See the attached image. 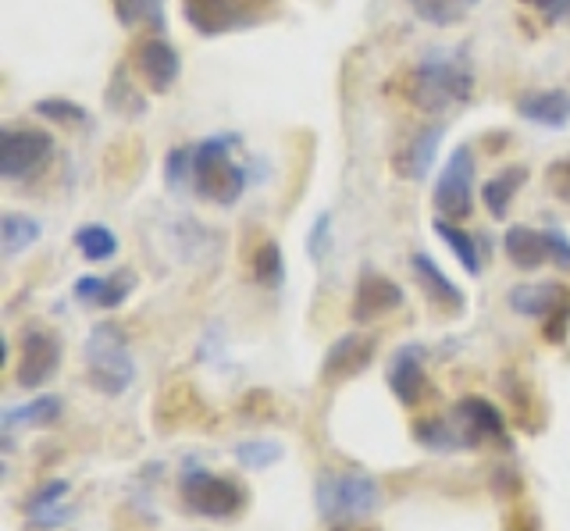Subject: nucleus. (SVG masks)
Returning <instances> with one entry per match:
<instances>
[{
    "mask_svg": "<svg viewBox=\"0 0 570 531\" xmlns=\"http://www.w3.org/2000/svg\"><path fill=\"white\" fill-rule=\"evenodd\" d=\"M403 97L421 115L463 108L474 97V65L468 50H428L403 79Z\"/></svg>",
    "mask_w": 570,
    "mask_h": 531,
    "instance_id": "f257e3e1",
    "label": "nucleus"
},
{
    "mask_svg": "<svg viewBox=\"0 0 570 531\" xmlns=\"http://www.w3.org/2000/svg\"><path fill=\"white\" fill-rule=\"evenodd\" d=\"M239 147V136H207L200 144H193V193L207 204L232 207L239 204L246 193V168L232 157Z\"/></svg>",
    "mask_w": 570,
    "mask_h": 531,
    "instance_id": "f03ea898",
    "label": "nucleus"
},
{
    "mask_svg": "<svg viewBox=\"0 0 570 531\" xmlns=\"http://www.w3.org/2000/svg\"><path fill=\"white\" fill-rule=\"evenodd\" d=\"M86 382L100 396H121L136 382V357L129 346V332L115 322H100L89 328L82 343Z\"/></svg>",
    "mask_w": 570,
    "mask_h": 531,
    "instance_id": "7ed1b4c3",
    "label": "nucleus"
},
{
    "mask_svg": "<svg viewBox=\"0 0 570 531\" xmlns=\"http://www.w3.org/2000/svg\"><path fill=\"white\" fill-rule=\"evenodd\" d=\"M314 500L321 518L328 521H356L379 513L385 495L371 474L361 471H321L314 485Z\"/></svg>",
    "mask_w": 570,
    "mask_h": 531,
    "instance_id": "20e7f679",
    "label": "nucleus"
},
{
    "mask_svg": "<svg viewBox=\"0 0 570 531\" xmlns=\"http://www.w3.org/2000/svg\"><path fill=\"white\" fill-rule=\"evenodd\" d=\"M183 503L189 513H200L207 521H228V518H236V513H243L246 489L239 478L189 468L183 474Z\"/></svg>",
    "mask_w": 570,
    "mask_h": 531,
    "instance_id": "39448f33",
    "label": "nucleus"
},
{
    "mask_svg": "<svg viewBox=\"0 0 570 531\" xmlns=\"http://www.w3.org/2000/svg\"><path fill=\"white\" fill-rule=\"evenodd\" d=\"M474 186H478V157L468 144H460L450 157H445V165L435 179V189H432L435 215L450 218V222L471 218Z\"/></svg>",
    "mask_w": 570,
    "mask_h": 531,
    "instance_id": "423d86ee",
    "label": "nucleus"
},
{
    "mask_svg": "<svg viewBox=\"0 0 570 531\" xmlns=\"http://www.w3.org/2000/svg\"><path fill=\"white\" fill-rule=\"evenodd\" d=\"M507 304L513 314L542 322L552 343L563 340V332L570 325V293L560 282H521V286H513L507 293Z\"/></svg>",
    "mask_w": 570,
    "mask_h": 531,
    "instance_id": "0eeeda50",
    "label": "nucleus"
},
{
    "mask_svg": "<svg viewBox=\"0 0 570 531\" xmlns=\"http://www.w3.org/2000/svg\"><path fill=\"white\" fill-rule=\"evenodd\" d=\"M53 154V136L40 126H4L0 132V179L22 183L40 171Z\"/></svg>",
    "mask_w": 570,
    "mask_h": 531,
    "instance_id": "6e6552de",
    "label": "nucleus"
},
{
    "mask_svg": "<svg viewBox=\"0 0 570 531\" xmlns=\"http://www.w3.org/2000/svg\"><path fill=\"white\" fill-rule=\"evenodd\" d=\"M65 357V346L53 332L47 328H29L18 343V364H14V382L22 389H43L53 375H58Z\"/></svg>",
    "mask_w": 570,
    "mask_h": 531,
    "instance_id": "1a4fd4ad",
    "label": "nucleus"
},
{
    "mask_svg": "<svg viewBox=\"0 0 570 531\" xmlns=\"http://www.w3.org/2000/svg\"><path fill=\"white\" fill-rule=\"evenodd\" d=\"M132 72L150 94H168L183 76V58L178 47L168 43L165 37H142L132 47Z\"/></svg>",
    "mask_w": 570,
    "mask_h": 531,
    "instance_id": "9d476101",
    "label": "nucleus"
},
{
    "mask_svg": "<svg viewBox=\"0 0 570 531\" xmlns=\"http://www.w3.org/2000/svg\"><path fill=\"white\" fill-rule=\"evenodd\" d=\"M183 19L193 32L214 40L254 26V11L243 0H183Z\"/></svg>",
    "mask_w": 570,
    "mask_h": 531,
    "instance_id": "9b49d317",
    "label": "nucleus"
},
{
    "mask_svg": "<svg viewBox=\"0 0 570 531\" xmlns=\"http://www.w3.org/2000/svg\"><path fill=\"white\" fill-rule=\"evenodd\" d=\"M453 429L460 435V446L463 450H474L481 442H503L507 439V421L499 414V406L489 403L485 396H463L456 406H453Z\"/></svg>",
    "mask_w": 570,
    "mask_h": 531,
    "instance_id": "f8f14e48",
    "label": "nucleus"
},
{
    "mask_svg": "<svg viewBox=\"0 0 570 531\" xmlns=\"http://www.w3.org/2000/svg\"><path fill=\"white\" fill-rule=\"evenodd\" d=\"M374 353H379V340H374V335H364V332L343 335V340H335L328 346L325 361H321V382L338 385V382L356 378L374 361Z\"/></svg>",
    "mask_w": 570,
    "mask_h": 531,
    "instance_id": "ddd939ff",
    "label": "nucleus"
},
{
    "mask_svg": "<svg viewBox=\"0 0 570 531\" xmlns=\"http://www.w3.org/2000/svg\"><path fill=\"white\" fill-rule=\"evenodd\" d=\"M403 307V289L392 282L389 275L364 268L361 278H356V293L350 304V317L356 325L364 322H379V317H389L392 311Z\"/></svg>",
    "mask_w": 570,
    "mask_h": 531,
    "instance_id": "4468645a",
    "label": "nucleus"
},
{
    "mask_svg": "<svg viewBox=\"0 0 570 531\" xmlns=\"http://www.w3.org/2000/svg\"><path fill=\"white\" fill-rule=\"evenodd\" d=\"M442 139H445L442 121L421 126L396 154H392V171H396L400 179H406V183H424L428 171H432V165H435L439 150H442Z\"/></svg>",
    "mask_w": 570,
    "mask_h": 531,
    "instance_id": "2eb2a0df",
    "label": "nucleus"
},
{
    "mask_svg": "<svg viewBox=\"0 0 570 531\" xmlns=\"http://www.w3.org/2000/svg\"><path fill=\"white\" fill-rule=\"evenodd\" d=\"M385 382L392 389L403 406H417L424 400V389H428V375H424V346L421 343H406L389 357V371H385Z\"/></svg>",
    "mask_w": 570,
    "mask_h": 531,
    "instance_id": "dca6fc26",
    "label": "nucleus"
},
{
    "mask_svg": "<svg viewBox=\"0 0 570 531\" xmlns=\"http://www.w3.org/2000/svg\"><path fill=\"white\" fill-rule=\"evenodd\" d=\"M513 111L521 115L528 126L560 132V129L570 126V90H563V86H549V90H524V94H517Z\"/></svg>",
    "mask_w": 570,
    "mask_h": 531,
    "instance_id": "f3484780",
    "label": "nucleus"
},
{
    "mask_svg": "<svg viewBox=\"0 0 570 531\" xmlns=\"http://www.w3.org/2000/svg\"><path fill=\"white\" fill-rule=\"evenodd\" d=\"M132 289H136V272L118 268L115 275H82L76 282V299L86 307L118 311L132 296Z\"/></svg>",
    "mask_w": 570,
    "mask_h": 531,
    "instance_id": "a211bd4d",
    "label": "nucleus"
},
{
    "mask_svg": "<svg viewBox=\"0 0 570 531\" xmlns=\"http://www.w3.org/2000/svg\"><path fill=\"white\" fill-rule=\"evenodd\" d=\"M410 272H414V278L421 282V289H424L428 299H432V304H439L445 311H463V304H468L463 289L439 268L432 254L417 250L414 257H410Z\"/></svg>",
    "mask_w": 570,
    "mask_h": 531,
    "instance_id": "6ab92c4d",
    "label": "nucleus"
},
{
    "mask_svg": "<svg viewBox=\"0 0 570 531\" xmlns=\"http://www.w3.org/2000/svg\"><path fill=\"white\" fill-rule=\"evenodd\" d=\"M503 250L513 268L539 272L542 264H549V236H546V228L539 233V228H531V225H510L503 233Z\"/></svg>",
    "mask_w": 570,
    "mask_h": 531,
    "instance_id": "aec40b11",
    "label": "nucleus"
},
{
    "mask_svg": "<svg viewBox=\"0 0 570 531\" xmlns=\"http://www.w3.org/2000/svg\"><path fill=\"white\" fill-rule=\"evenodd\" d=\"M68 495V482H47L40 492H32L29 495V503H26V528H36V531H43V528H61L71 521V507H65L61 500Z\"/></svg>",
    "mask_w": 570,
    "mask_h": 531,
    "instance_id": "412c9836",
    "label": "nucleus"
},
{
    "mask_svg": "<svg viewBox=\"0 0 570 531\" xmlns=\"http://www.w3.org/2000/svg\"><path fill=\"white\" fill-rule=\"evenodd\" d=\"M528 179H531V171L524 165L503 168V171H495L492 179H485V186H481V200H485V210L495 222H503L510 215L517 193L528 186Z\"/></svg>",
    "mask_w": 570,
    "mask_h": 531,
    "instance_id": "4be33fe9",
    "label": "nucleus"
},
{
    "mask_svg": "<svg viewBox=\"0 0 570 531\" xmlns=\"http://www.w3.org/2000/svg\"><path fill=\"white\" fill-rule=\"evenodd\" d=\"M43 239V222L26 215V210H4L0 215V254L14 260L18 254H26L29 246Z\"/></svg>",
    "mask_w": 570,
    "mask_h": 531,
    "instance_id": "5701e85b",
    "label": "nucleus"
},
{
    "mask_svg": "<svg viewBox=\"0 0 570 531\" xmlns=\"http://www.w3.org/2000/svg\"><path fill=\"white\" fill-rule=\"evenodd\" d=\"M432 228H435V236H439L445 246H450V254L460 260V268L478 278L481 268H485V257H481V246H478V239L468 233V228H460L456 222L442 218V215L432 218Z\"/></svg>",
    "mask_w": 570,
    "mask_h": 531,
    "instance_id": "b1692460",
    "label": "nucleus"
},
{
    "mask_svg": "<svg viewBox=\"0 0 570 531\" xmlns=\"http://www.w3.org/2000/svg\"><path fill=\"white\" fill-rule=\"evenodd\" d=\"M414 19L424 26H435V29H450L460 26L468 14L481 4V0H406Z\"/></svg>",
    "mask_w": 570,
    "mask_h": 531,
    "instance_id": "393cba45",
    "label": "nucleus"
},
{
    "mask_svg": "<svg viewBox=\"0 0 570 531\" xmlns=\"http://www.w3.org/2000/svg\"><path fill=\"white\" fill-rule=\"evenodd\" d=\"M71 243H76V250L89 264H104V260H115L118 257V236L104 222H86V225H79L76 233H71Z\"/></svg>",
    "mask_w": 570,
    "mask_h": 531,
    "instance_id": "a878e982",
    "label": "nucleus"
},
{
    "mask_svg": "<svg viewBox=\"0 0 570 531\" xmlns=\"http://www.w3.org/2000/svg\"><path fill=\"white\" fill-rule=\"evenodd\" d=\"M104 104H107V111H115L121 118H142V115H147V97H142L129 82V72H125V68H115V72H111Z\"/></svg>",
    "mask_w": 570,
    "mask_h": 531,
    "instance_id": "bb28decb",
    "label": "nucleus"
},
{
    "mask_svg": "<svg viewBox=\"0 0 570 531\" xmlns=\"http://www.w3.org/2000/svg\"><path fill=\"white\" fill-rule=\"evenodd\" d=\"M65 403L61 396H40V400H29L26 406H8L4 411V429H18V424H29V429H47L61 417Z\"/></svg>",
    "mask_w": 570,
    "mask_h": 531,
    "instance_id": "cd10ccee",
    "label": "nucleus"
},
{
    "mask_svg": "<svg viewBox=\"0 0 570 531\" xmlns=\"http://www.w3.org/2000/svg\"><path fill=\"white\" fill-rule=\"evenodd\" d=\"M249 275H254V282L264 289H278L285 282V257L275 239H264L254 250V257H249Z\"/></svg>",
    "mask_w": 570,
    "mask_h": 531,
    "instance_id": "c85d7f7f",
    "label": "nucleus"
},
{
    "mask_svg": "<svg viewBox=\"0 0 570 531\" xmlns=\"http://www.w3.org/2000/svg\"><path fill=\"white\" fill-rule=\"evenodd\" d=\"M125 29H165V0H111Z\"/></svg>",
    "mask_w": 570,
    "mask_h": 531,
    "instance_id": "c756f323",
    "label": "nucleus"
},
{
    "mask_svg": "<svg viewBox=\"0 0 570 531\" xmlns=\"http://www.w3.org/2000/svg\"><path fill=\"white\" fill-rule=\"evenodd\" d=\"M32 111L47 121H58V126H65V129H89L94 126V118H89V111L82 108V104L68 100V97H43V100L32 104Z\"/></svg>",
    "mask_w": 570,
    "mask_h": 531,
    "instance_id": "7c9ffc66",
    "label": "nucleus"
},
{
    "mask_svg": "<svg viewBox=\"0 0 570 531\" xmlns=\"http://www.w3.org/2000/svg\"><path fill=\"white\" fill-rule=\"evenodd\" d=\"M236 460L246 468V471H264L282 460V446L272 439H249V442H239L236 446Z\"/></svg>",
    "mask_w": 570,
    "mask_h": 531,
    "instance_id": "2f4dec72",
    "label": "nucleus"
},
{
    "mask_svg": "<svg viewBox=\"0 0 570 531\" xmlns=\"http://www.w3.org/2000/svg\"><path fill=\"white\" fill-rule=\"evenodd\" d=\"M332 243H335V215L332 210H321L307 228V257L314 264H325L332 254Z\"/></svg>",
    "mask_w": 570,
    "mask_h": 531,
    "instance_id": "473e14b6",
    "label": "nucleus"
},
{
    "mask_svg": "<svg viewBox=\"0 0 570 531\" xmlns=\"http://www.w3.org/2000/svg\"><path fill=\"white\" fill-rule=\"evenodd\" d=\"M165 186L175 193L193 189V144L165 154Z\"/></svg>",
    "mask_w": 570,
    "mask_h": 531,
    "instance_id": "72a5a7b5",
    "label": "nucleus"
},
{
    "mask_svg": "<svg viewBox=\"0 0 570 531\" xmlns=\"http://www.w3.org/2000/svg\"><path fill=\"white\" fill-rule=\"evenodd\" d=\"M546 183L563 204H570V157H557V161L546 168Z\"/></svg>",
    "mask_w": 570,
    "mask_h": 531,
    "instance_id": "f704fd0d",
    "label": "nucleus"
},
{
    "mask_svg": "<svg viewBox=\"0 0 570 531\" xmlns=\"http://www.w3.org/2000/svg\"><path fill=\"white\" fill-rule=\"evenodd\" d=\"M546 236H549V264L570 272V239L560 233V228H546Z\"/></svg>",
    "mask_w": 570,
    "mask_h": 531,
    "instance_id": "c9c22d12",
    "label": "nucleus"
},
{
    "mask_svg": "<svg viewBox=\"0 0 570 531\" xmlns=\"http://www.w3.org/2000/svg\"><path fill=\"white\" fill-rule=\"evenodd\" d=\"M549 22H570V0H531Z\"/></svg>",
    "mask_w": 570,
    "mask_h": 531,
    "instance_id": "e433bc0d",
    "label": "nucleus"
},
{
    "mask_svg": "<svg viewBox=\"0 0 570 531\" xmlns=\"http://www.w3.org/2000/svg\"><path fill=\"white\" fill-rule=\"evenodd\" d=\"M335 531H346V528H335Z\"/></svg>",
    "mask_w": 570,
    "mask_h": 531,
    "instance_id": "4c0bfd02",
    "label": "nucleus"
},
{
    "mask_svg": "<svg viewBox=\"0 0 570 531\" xmlns=\"http://www.w3.org/2000/svg\"><path fill=\"white\" fill-rule=\"evenodd\" d=\"M524 4H531V0H524Z\"/></svg>",
    "mask_w": 570,
    "mask_h": 531,
    "instance_id": "58836bf2",
    "label": "nucleus"
}]
</instances>
